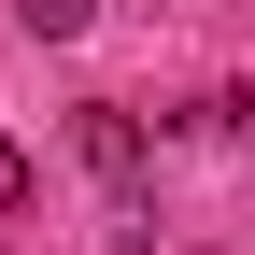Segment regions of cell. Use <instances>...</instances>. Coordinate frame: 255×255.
I'll return each instance as SVG.
<instances>
[{"label":"cell","instance_id":"1","mask_svg":"<svg viewBox=\"0 0 255 255\" xmlns=\"http://www.w3.org/2000/svg\"><path fill=\"white\" fill-rule=\"evenodd\" d=\"M85 170H100V184H142V114H85Z\"/></svg>","mask_w":255,"mask_h":255},{"label":"cell","instance_id":"2","mask_svg":"<svg viewBox=\"0 0 255 255\" xmlns=\"http://www.w3.org/2000/svg\"><path fill=\"white\" fill-rule=\"evenodd\" d=\"M85 14H100V0H14V28H28V43H71Z\"/></svg>","mask_w":255,"mask_h":255},{"label":"cell","instance_id":"3","mask_svg":"<svg viewBox=\"0 0 255 255\" xmlns=\"http://www.w3.org/2000/svg\"><path fill=\"white\" fill-rule=\"evenodd\" d=\"M0 213H28V156L14 142H0Z\"/></svg>","mask_w":255,"mask_h":255}]
</instances>
